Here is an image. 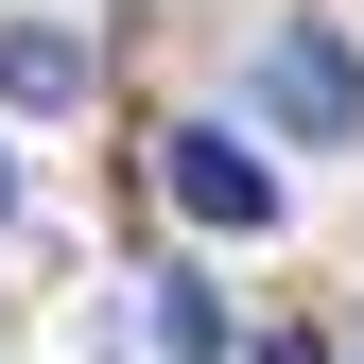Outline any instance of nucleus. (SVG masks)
<instances>
[{
    "instance_id": "f257e3e1",
    "label": "nucleus",
    "mask_w": 364,
    "mask_h": 364,
    "mask_svg": "<svg viewBox=\"0 0 364 364\" xmlns=\"http://www.w3.org/2000/svg\"><path fill=\"white\" fill-rule=\"evenodd\" d=\"M260 105H278L295 139H364V53L330 18H278V35H260Z\"/></svg>"
},
{
    "instance_id": "f03ea898",
    "label": "nucleus",
    "mask_w": 364,
    "mask_h": 364,
    "mask_svg": "<svg viewBox=\"0 0 364 364\" xmlns=\"http://www.w3.org/2000/svg\"><path fill=\"white\" fill-rule=\"evenodd\" d=\"M156 191L191 208V225H243V243L278 225V173H260L243 139H225V122H173V139H156Z\"/></svg>"
},
{
    "instance_id": "7ed1b4c3",
    "label": "nucleus",
    "mask_w": 364,
    "mask_h": 364,
    "mask_svg": "<svg viewBox=\"0 0 364 364\" xmlns=\"http://www.w3.org/2000/svg\"><path fill=\"white\" fill-rule=\"evenodd\" d=\"M0 105H87V35H0Z\"/></svg>"
},
{
    "instance_id": "20e7f679",
    "label": "nucleus",
    "mask_w": 364,
    "mask_h": 364,
    "mask_svg": "<svg viewBox=\"0 0 364 364\" xmlns=\"http://www.w3.org/2000/svg\"><path fill=\"white\" fill-rule=\"evenodd\" d=\"M156 347L208 364V347H225V295H208V278H156Z\"/></svg>"
},
{
    "instance_id": "39448f33",
    "label": "nucleus",
    "mask_w": 364,
    "mask_h": 364,
    "mask_svg": "<svg viewBox=\"0 0 364 364\" xmlns=\"http://www.w3.org/2000/svg\"><path fill=\"white\" fill-rule=\"evenodd\" d=\"M0 208H18V173H0Z\"/></svg>"
}]
</instances>
